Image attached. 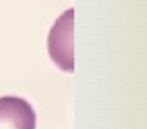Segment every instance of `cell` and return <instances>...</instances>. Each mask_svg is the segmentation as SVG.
I'll return each instance as SVG.
<instances>
[{"instance_id":"obj_1","label":"cell","mask_w":147,"mask_h":129,"mask_svg":"<svg viewBox=\"0 0 147 129\" xmlns=\"http://www.w3.org/2000/svg\"><path fill=\"white\" fill-rule=\"evenodd\" d=\"M72 31H74V9L63 12L54 22L48 36V52L51 59L62 71H74L72 53Z\"/></svg>"},{"instance_id":"obj_2","label":"cell","mask_w":147,"mask_h":129,"mask_svg":"<svg viewBox=\"0 0 147 129\" xmlns=\"http://www.w3.org/2000/svg\"><path fill=\"white\" fill-rule=\"evenodd\" d=\"M0 129H36L32 106L20 97H0Z\"/></svg>"}]
</instances>
